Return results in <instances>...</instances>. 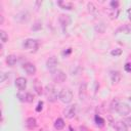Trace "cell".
<instances>
[{
  "mask_svg": "<svg viewBox=\"0 0 131 131\" xmlns=\"http://www.w3.org/2000/svg\"><path fill=\"white\" fill-rule=\"evenodd\" d=\"M124 69H125L126 72L131 73V62H126L125 66H124Z\"/></svg>",
  "mask_w": 131,
  "mask_h": 131,
  "instance_id": "f1b7e54d",
  "label": "cell"
},
{
  "mask_svg": "<svg viewBox=\"0 0 131 131\" xmlns=\"http://www.w3.org/2000/svg\"><path fill=\"white\" fill-rule=\"evenodd\" d=\"M35 90H36L37 94H39V95H41V94H42V87H41V85L38 83V81H37V80L35 81Z\"/></svg>",
  "mask_w": 131,
  "mask_h": 131,
  "instance_id": "603a6c76",
  "label": "cell"
},
{
  "mask_svg": "<svg viewBox=\"0 0 131 131\" xmlns=\"http://www.w3.org/2000/svg\"><path fill=\"white\" fill-rule=\"evenodd\" d=\"M111 79H112L113 83H119L120 80H121V74H120V72H118V71L112 72V74H111Z\"/></svg>",
  "mask_w": 131,
  "mask_h": 131,
  "instance_id": "2e32d148",
  "label": "cell"
},
{
  "mask_svg": "<svg viewBox=\"0 0 131 131\" xmlns=\"http://www.w3.org/2000/svg\"><path fill=\"white\" fill-rule=\"evenodd\" d=\"M37 126V121L35 118L31 117V118H28L27 121H26V127L29 129V130H33L35 129Z\"/></svg>",
  "mask_w": 131,
  "mask_h": 131,
  "instance_id": "7c38bea8",
  "label": "cell"
},
{
  "mask_svg": "<svg viewBox=\"0 0 131 131\" xmlns=\"http://www.w3.org/2000/svg\"><path fill=\"white\" fill-rule=\"evenodd\" d=\"M71 52H72V49H71V48H68L67 51H63V55H68V54H70Z\"/></svg>",
  "mask_w": 131,
  "mask_h": 131,
  "instance_id": "d6a6232c",
  "label": "cell"
},
{
  "mask_svg": "<svg viewBox=\"0 0 131 131\" xmlns=\"http://www.w3.org/2000/svg\"><path fill=\"white\" fill-rule=\"evenodd\" d=\"M129 100H131V96H130V97H129Z\"/></svg>",
  "mask_w": 131,
  "mask_h": 131,
  "instance_id": "74e56055",
  "label": "cell"
},
{
  "mask_svg": "<svg viewBox=\"0 0 131 131\" xmlns=\"http://www.w3.org/2000/svg\"><path fill=\"white\" fill-rule=\"evenodd\" d=\"M27 94V93H26ZM26 94L24 93V94H21V91L20 92H18L17 94H16V96L18 97V99L20 100V101H26Z\"/></svg>",
  "mask_w": 131,
  "mask_h": 131,
  "instance_id": "83f0119b",
  "label": "cell"
},
{
  "mask_svg": "<svg viewBox=\"0 0 131 131\" xmlns=\"http://www.w3.org/2000/svg\"><path fill=\"white\" fill-rule=\"evenodd\" d=\"M127 13H128V18H129V20H131V8H129V9L127 10Z\"/></svg>",
  "mask_w": 131,
  "mask_h": 131,
  "instance_id": "836d02e7",
  "label": "cell"
},
{
  "mask_svg": "<svg viewBox=\"0 0 131 131\" xmlns=\"http://www.w3.org/2000/svg\"><path fill=\"white\" fill-rule=\"evenodd\" d=\"M44 93H45V96H46V98H47L48 101H50V102L56 101L58 95H57V91H56L54 85H52V84L46 85V86H45V91H44Z\"/></svg>",
  "mask_w": 131,
  "mask_h": 131,
  "instance_id": "6da1fadb",
  "label": "cell"
},
{
  "mask_svg": "<svg viewBox=\"0 0 131 131\" xmlns=\"http://www.w3.org/2000/svg\"><path fill=\"white\" fill-rule=\"evenodd\" d=\"M115 128H116L117 131H128L127 130V126L125 125V123L121 122V121H119V122H117L115 124Z\"/></svg>",
  "mask_w": 131,
  "mask_h": 131,
  "instance_id": "ac0fdd59",
  "label": "cell"
},
{
  "mask_svg": "<svg viewBox=\"0 0 131 131\" xmlns=\"http://www.w3.org/2000/svg\"><path fill=\"white\" fill-rule=\"evenodd\" d=\"M111 54H112L113 56H119V55H121V54H122V49H120V48L113 49V50L111 51Z\"/></svg>",
  "mask_w": 131,
  "mask_h": 131,
  "instance_id": "d4e9b609",
  "label": "cell"
},
{
  "mask_svg": "<svg viewBox=\"0 0 131 131\" xmlns=\"http://www.w3.org/2000/svg\"><path fill=\"white\" fill-rule=\"evenodd\" d=\"M6 77H8V75H7V73H3V74H1V82H4V80H5V78Z\"/></svg>",
  "mask_w": 131,
  "mask_h": 131,
  "instance_id": "1f68e13d",
  "label": "cell"
},
{
  "mask_svg": "<svg viewBox=\"0 0 131 131\" xmlns=\"http://www.w3.org/2000/svg\"><path fill=\"white\" fill-rule=\"evenodd\" d=\"M111 7H112V9H118V7H119V2L117 1V0H113V1H111Z\"/></svg>",
  "mask_w": 131,
  "mask_h": 131,
  "instance_id": "4316f807",
  "label": "cell"
},
{
  "mask_svg": "<svg viewBox=\"0 0 131 131\" xmlns=\"http://www.w3.org/2000/svg\"><path fill=\"white\" fill-rule=\"evenodd\" d=\"M116 112L119 113L121 116H127L130 114L131 110H130V106L127 104V103H124V102H118L117 106H116Z\"/></svg>",
  "mask_w": 131,
  "mask_h": 131,
  "instance_id": "5b68a950",
  "label": "cell"
},
{
  "mask_svg": "<svg viewBox=\"0 0 131 131\" xmlns=\"http://www.w3.org/2000/svg\"><path fill=\"white\" fill-rule=\"evenodd\" d=\"M124 123H125V125H126L127 127H131V117L126 118V119L124 120Z\"/></svg>",
  "mask_w": 131,
  "mask_h": 131,
  "instance_id": "f546056e",
  "label": "cell"
},
{
  "mask_svg": "<svg viewBox=\"0 0 131 131\" xmlns=\"http://www.w3.org/2000/svg\"><path fill=\"white\" fill-rule=\"evenodd\" d=\"M63 114H64L66 118H68V119L74 118L75 115H76V105L75 104H72V105L66 106V108L63 110Z\"/></svg>",
  "mask_w": 131,
  "mask_h": 131,
  "instance_id": "8992f818",
  "label": "cell"
},
{
  "mask_svg": "<svg viewBox=\"0 0 131 131\" xmlns=\"http://www.w3.org/2000/svg\"><path fill=\"white\" fill-rule=\"evenodd\" d=\"M23 47L30 51H36L39 47V43L36 39H26L23 43Z\"/></svg>",
  "mask_w": 131,
  "mask_h": 131,
  "instance_id": "3957f363",
  "label": "cell"
},
{
  "mask_svg": "<svg viewBox=\"0 0 131 131\" xmlns=\"http://www.w3.org/2000/svg\"><path fill=\"white\" fill-rule=\"evenodd\" d=\"M94 120H95V123H96V125H97L98 127H102V126L104 125V120H103L100 116H98V115L95 116V119H94Z\"/></svg>",
  "mask_w": 131,
  "mask_h": 131,
  "instance_id": "ffe728a7",
  "label": "cell"
},
{
  "mask_svg": "<svg viewBox=\"0 0 131 131\" xmlns=\"http://www.w3.org/2000/svg\"><path fill=\"white\" fill-rule=\"evenodd\" d=\"M63 127H64V121L61 118L56 119L54 122V128L56 130H61V129H63Z\"/></svg>",
  "mask_w": 131,
  "mask_h": 131,
  "instance_id": "e0dca14e",
  "label": "cell"
},
{
  "mask_svg": "<svg viewBox=\"0 0 131 131\" xmlns=\"http://www.w3.org/2000/svg\"><path fill=\"white\" fill-rule=\"evenodd\" d=\"M57 4L62 8V9H67V10H71L73 9V3L72 2H66V1H58Z\"/></svg>",
  "mask_w": 131,
  "mask_h": 131,
  "instance_id": "9a60e30c",
  "label": "cell"
},
{
  "mask_svg": "<svg viewBox=\"0 0 131 131\" xmlns=\"http://www.w3.org/2000/svg\"><path fill=\"white\" fill-rule=\"evenodd\" d=\"M116 33H125V34H130L131 33V27L129 26V25H123V26H121L120 28H118L117 29V31H116Z\"/></svg>",
  "mask_w": 131,
  "mask_h": 131,
  "instance_id": "5bb4252c",
  "label": "cell"
},
{
  "mask_svg": "<svg viewBox=\"0 0 131 131\" xmlns=\"http://www.w3.org/2000/svg\"><path fill=\"white\" fill-rule=\"evenodd\" d=\"M15 86L19 91H24L27 87V80L23 77H18L15 80Z\"/></svg>",
  "mask_w": 131,
  "mask_h": 131,
  "instance_id": "9c48e42d",
  "label": "cell"
},
{
  "mask_svg": "<svg viewBox=\"0 0 131 131\" xmlns=\"http://www.w3.org/2000/svg\"><path fill=\"white\" fill-rule=\"evenodd\" d=\"M58 98L63 103H70L73 99V92L69 88H62L58 93Z\"/></svg>",
  "mask_w": 131,
  "mask_h": 131,
  "instance_id": "7a4b0ae2",
  "label": "cell"
},
{
  "mask_svg": "<svg viewBox=\"0 0 131 131\" xmlns=\"http://www.w3.org/2000/svg\"><path fill=\"white\" fill-rule=\"evenodd\" d=\"M26 101L27 102H33L34 101V95L32 93H27L26 94Z\"/></svg>",
  "mask_w": 131,
  "mask_h": 131,
  "instance_id": "484cf974",
  "label": "cell"
},
{
  "mask_svg": "<svg viewBox=\"0 0 131 131\" xmlns=\"http://www.w3.org/2000/svg\"><path fill=\"white\" fill-rule=\"evenodd\" d=\"M29 18H30V14H29L28 11H21V12H19L15 15V19L17 21H20V23H25Z\"/></svg>",
  "mask_w": 131,
  "mask_h": 131,
  "instance_id": "8fae6325",
  "label": "cell"
},
{
  "mask_svg": "<svg viewBox=\"0 0 131 131\" xmlns=\"http://www.w3.org/2000/svg\"><path fill=\"white\" fill-rule=\"evenodd\" d=\"M23 68H24V70L27 72L28 75H34V74L36 73V67H35V64L32 63V62H26V63H24Z\"/></svg>",
  "mask_w": 131,
  "mask_h": 131,
  "instance_id": "30bf717a",
  "label": "cell"
},
{
  "mask_svg": "<svg viewBox=\"0 0 131 131\" xmlns=\"http://www.w3.org/2000/svg\"><path fill=\"white\" fill-rule=\"evenodd\" d=\"M0 37H1L2 44L8 41V35H7V34H6V32H5V31H3V30H1V31H0Z\"/></svg>",
  "mask_w": 131,
  "mask_h": 131,
  "instance_id": "44dd1931",
  "label": "cell"
},
{
  "mask_svg": "<svg viewBox=\"0 0 131 131\" xmlns=\"http://www.w3.org/2000/svg\"><path fill=\"white\" fill-rule=\"evenodd\" d=\"M33 31H38V30H41L42 29V24L40 23V21H36L33 26H32V28H31Z\"/></svg>",
  "mask_w": 131,
  "mask_h": 131,
  "instance_id": "cb8c5ba5",
  "label": "cell"
},
{
  "mask_svg": "<svg viewBox=\"0 0 131 131\" xmlns=\"http://www.w3.org/2000/svg\"><path fill=\"white\" fill-rule=\"evenodd\" d=\"M57 63H58V60H57V58H56L55 56L49 57V58L47 59V61H46L47 69H49L50 71H54L55 68H56V66H57Z\"/></svg>",
  "mask_w": 131,
  "mask_h": 131,
  "instance_id": "ba28073f",
  "label": "cell"
},
{
  "mask_svg": "<svg viewBox=\"0 0 131 131\" xmlns=\"http://www.w3.org/2000/svg\"><path fill=\"white\" fill-rule=\"evenodd\" d=\"M70 131H74V130H73V128H72V127H70Z\"/></svg>",
  "mask_w": 131,
  "mask_h": 131,
  "instance_id": "8d00e7d4",
  "label": "cell"
},
{
  "mask_svg": "<svg viewBox=\"0 0 131 131\" xmlns=\"http://www.w3.org/2000/svg\"><path fill=\"white\" fill-rule=\"evenodd\" d=\"M79 95H80V98L81 99H84L85 98V95H86V84L83 83V85L81 84L80 86V91H79Z\"/></svg>",
  "mask_w": 131,
  "mask_h": 131,
  "instance_id": "d6986e66",
  "label": "cell"
},
{
  "mask_svg": "<svg viewBox=\"0 0 131 131\" xmlns=\"http://www.w3.org/2000/svg\"><path fill=\"white\" fill-rule=\"evenodd\" d=\"M87 8H88V11H90L91 13H93V12L96 11V6L92 2H88L87 3Z\"/></svg>",
  "mask_w": 131,
  "mask_h": 131,
  "instance_id": "7402d4cb",
  "label": "cell"
},
{
  "mask_svg": "<svg viewBox=\"0 0 131 131\" xmlns=\"http://www.w3.org/2000/svg\"><path fill=\"white\" fill-rule=\"evenodd\" d=\"M51 78L56 83H62L67 79V75L61 70H54L51 71Z\"/></svg>",
  "mask_w": 131,
  "mask_h": 131,
  "instance_id": "277c9868",
  "label": "cell"
},
{
  "mask_svg": "<svg viewBox=\"0 0 131 131\" xmlns=\"http://www.w3.org/2000/svg\"><path fill=\"white\" fill-rule=\"evenodd\" d=\"M41 4H42V1H37V2H36V8L38 9L39 5H41Z\"/></svg>",
  "mask_w": 131,
  "mask_h": 131,
  "instance_id": "e575fe53",
  "label": "cell"
},
{
  "mask_svg": "<svg viewBox=\"0 0 131 131\" xmlns=\"http://www.w3.org/2000/svg\"><path fill=\"white\" fill-rule=\"evenodd\" d=\"M42 108H43V101H39L38 102V105L36 107V111L37 112H40V111H42Z\"/></svg>",
  "mask_w": 131,
  "mask_h": 131,
  "instance_id": "4dcf8cb0",
  "label": "cell"
},
{
  "mask_svg": "<svg viewBox=\"0 0 131 131\" xmlns=\"http://www.w3.org/2000/svg\"><path fill=\"white\" fill-rule=\"evenodd\" d=\"M58 20H59V24H60V26H61L63 31L71 24V17L69 15H66V14H60L59 17H58Z\"/></svg>",
  "mask_w": 131,
  "mask_h": 131,
  "instance_id": "52a82bcc",
  "label": "cell"
},
{
  "mask_svg": "<svg viewBox=\"0 0 131 131\" xmlns=\"http://www.w3.org/2000/svg\"><path fill=\"white\" fill-rule=\"evenodd\" d=\"M16 61H17V57H16V55H14V54H10V55H8V56L6 57V63H7L9 67H13V66L16 63Z\"/></svg>",
  "mask_w": 131,
  "mask_h": 131,
  "instance_id": "4fadbf2b",
  "label": "cell"
},
{
  "mask_svg": "<svg viewBox=\"0 0 131 131\" xmlns=\"http://www.w3.org/2000/svg\"><path fill=\"white\" fill-rule=\"evenodd\" d=\"M3 20H4L3 15H0V25H2V24H3Z\"/></svg>",
  "mask_w": 131,
  "mask_h": 131,
  "instance_id": "d590c367",
  "label": "cell"
}]
</instances>
